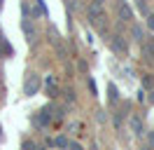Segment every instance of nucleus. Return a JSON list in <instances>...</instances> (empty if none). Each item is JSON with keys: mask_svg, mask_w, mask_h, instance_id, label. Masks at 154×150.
I'll return each instance as SVG.
<instances>
[{"mask_svg": "<svg viewBox=\"0 0 154 150\" xmlns=\"http://www.w3.org/2000/svg\"><path fill=\"white\" fill-rule=\"evenodd\" d=\"M38 89H40V77L38 75H28V80L23 82V94L33 96V94H38Z\"/></svg>", "mask_w": 154, "mask_h": 150, "instance_id": "nucleus-1", "label": "nucleus"}, {"mask_svg": "<svg viewBox=\"0 0 154 150\" xmlns=\"http://www.w3.org/2000/svg\"><path fill=\"white\" fill-rule=\"evenodd\" d=\"M117 9H119V17H122V19H126V21L133 19V12H131V7L126 5L124 0H117Z\"/></svg>", "mask_w": 154, "mask_h": 150, "instance_id": "nucleus-2", "label": "nucleus"}, {"mask_svg": "<svg viewBox=\"0 0 154 150\" xmlns=\"http://www.w3.org/2000/svg\"><path fill=\"white\" fill-rule=\"evenodd\" d=\"M23 31H26L28 40L33 42V38H35V31H33V26H30V21H28V19H23Z\"/></svg>", "mask_w": 154, "mask_h": 150, "instance_id": "nucleus-3", "label": "nucleus"}, {"mask_svg": "<svg viewBox=\"0 0 154 150\" xmlns=\"http://www.w3.org/2000/svg\"><path fill=\"white\" fill-rule=\"evenodd\" d=\"M131 127H133L135 134H143V120L140 117H131Z\"/></svg>", "mask_w": 154, "mask_h": 150, "instance_id": "nucleus-4", "label": "nucleus"}, {"mask_svg": "<svg viewBox=\"0 0 154 150\" xmlns=\"http://www.w3.org/2000/svg\"><path fill=\"white\" fill-rule=\"evenodd\" d=\"M112 49H119L122 54L126 52V42L122 40V38H117V40H112Z\"/></svg>", "mask_w": 154, "mask_h": 150, "instance_id": "nucleus-5", "label": "nucleus"}, {"mask_svg": "<svg viewBox=\"0 0 154 150\" xmlns=\"http://www.w3.org/2000/svg\"><path fill=\"white\" fill-rule=\"evenodd\" d=\"M49 122V110H42V115L35 117V124H47Z\"/></svg>", "mask_w": 154, "mask_h": 150, "instance_id": "nucleus-6", "label": "nucleus"}, {"mask_svg": "<svg viewBox=\"0 0 154 150\" xmlns=\"http://www.w3.org/2000/svg\"><path fill=\"white\" fill-rule=\"evenodd\" d=\"M110 94H112V96H110V99H112V101H117V99H119V94L115 92V87H110Z\"/></svg>", "mask_w": 154, "mask_h": 150, "instance_id": "nucleus-7", "label": "nucleus"}, {"mask_svg": "<svg viewBox=\"0 0 154 150\" xmlns=\"http://www.w3.org/2000/svg\"><path fill=\"white\" fill-rule=\"evenodd\" d=\"M0 5H2V0H0Z\"/></svg>", "mask_w": 154, "mask_h": 150, "instance_id": "nucleus-8", "label": "nucleus"}]
</instances>
